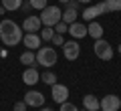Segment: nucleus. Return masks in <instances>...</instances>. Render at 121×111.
<instances>
[{
	"instance_id": "f257e3e1",
	"label": "nucleus",
	"mask_w": 121,
	"mask_h": 111,
	"mask_svg": "<svg viewBox=\"0 0 121 111\" xmlns=\"http://www.w3.org/2000/svg\"><path fill=\"white\" fill-rule=\"evenodd\" d=\"M22 36H24L22 26H18L16 22H12L10 18L0 20V40H2L6 47H16L18 43H22Z\"/></svg>"
},
{
	"instance_id": "f03ea898",
	"label": "nucleus",
	"mask_w": 121,
	"mask_h": 111,
	"mask_svg": "<svg viewBox=\"0 0 121 111\" xmlns=\"http://www.w3.org/2000/svg\"><path fill=\"white\" fill-rule=\"evenodd\" d=\"M40 22H43V26H52L55 28L56 22H60V18H63V12H60L59 6H44L43 10H40Z\"/></svg>"
},
{
	"instance_id": "7ed1b4c3",
	"label": "nucleus",
	"mask_w": 121,
	"mask_h": 111,
	"mask_svg": "<svg viewBox=\"0 0 121 111\" xmlns=\"http://www.w3.org/2000/svg\"><path fill=\"white\" fill-rule=\"evenodd\" d=\"M56 59L59 55H56L55 47H40L36 51V65H43L44 69H51L52 65H56Z\"/></svg>"
},
{
	"instance_id": "20e7f679",
	"label": "nucleus",
	"mask_w": 121,
	"mask_h": 111,
	"mask_svg": "<svg viewBox=\"0 0 121 111\" xmlns=\"http://www.w3.org/2000/svg\"><path fill=\"white\" fill-rule=\"evenodd\" d=\"M107 12H109L107 2H105V0H99L95 6H87V8L83 10V18H85L87 22H91V20H95L99 14H107Z\"/></svg>"
},
{
	"instance_id": "39448f33",
	"label": "nucleus",
	"mask_w": 121,
	"mask_h": 111,
	"mask_svg": "<svg viewBox=\"0 0 121 111\" xmlns=\"http://www.w3.org/2000/svg\"><path fill=\"white\" fill-rule=\"evenodd\" d=\"M93 51H95V55L99 57L101 61H111V59H113V47L109 44V40H105V39L95 40Z\"/></svg>"
},
{
	"instance_id": "423d86ee",
	"label": "nucleus",
	"mask_w": 121,
	"mask_h": 111,
	"mask_svg": "<svg viewBox=\"0 0 121 111\" xmlns=\"http://www.w3.org/2000/svg\"><path fill=\"white\" fill-rule=\"evenodd\" d=\"M63 55H65L67 61H77L79 55H81V47H79L77 40H65V44H63Z\"/></svg>"
},
{
	"instance_id": "0eeeda50",
	"label": "nucleus",
	"mask_w": 121,
	"mask_h": 111,
	"mask_svg": "<svg viewBox=\"0 0 121 111\" xmlns=\"http://www.w3.org/2000/svg\"><path fill=\"white\" fill-rule=\"evenodd\" d=\"M51 97L55 103H65L67 99H69V87L67 85H60V83H55V85L51 87Z\"/></svg>"
},
{
	"instance_id": "6e6552de",
	"label": "nucleus",
	"mask_w": 121,
	"mask_h": 111,
	"mask_svg": "<svg viewBox=\"0 0 121 111\" xmlns=\"http://www.w3.org/2000/svg\"><path fill=\"white\" fill-rule=\"evenodd\" d=\"M121 109V99L117 95H105L101 99V111H119Z\"/></svg>"
},
{
	"instance_id": "1a4fd4ad",
	"label": "nucleus",
	"mask_w": 121,
	"mask_h": 111,
	"mask_svg": "<svg viewBox=\"0 0 121 111\" xmlns=\"http://www.w3.org/2000/svg\"><path fill=\"white\" fill-rule=\"evenodd\" d=\"M22 101L28 107H43L44 105V95L40 93V91H26V95H24Z\"/></svg>"
},
{
	"instance_id": "9d476101",
	"label": "nucleus",
	"mask_w": 121,
	"mask_h": 111,
	"mask_svg": "<svg viewBox=\"0 0 121 111\" xmlns=\"http://www.w3.org/2000/svg\"><path fill=\"white\" fill-rule=\"evenodd\" d=\"M22 43H24V47L28 49V51H39L43 39H40V34H36V32H24Z\"/></svg>"
},
{
	"instance_id": "9b49d317",
	"label": "nucleus",
	"mask_w": 121,
	"mask_h": 111,
	"mask_svg": "<svg viewBox=\"0 0 121 111\" xmlns=\"http://www.w3.org/2000/svg\"><path fill=\"white\" fill-rule=\"evenodd\" d=\"M43 28V22H40V16H26L24 22H22V30L24 32H39Z\"/></svg>"
},
{
	"instance_id": "f8f14e48",
	"label": "nucleus",
	"mask_w": 121,
	"mask_h": 111,
	"mask_svg": "<svg viewBox=\"0 0 121 111\" xmlns=\"http://www.w3.org/2000/svg\"><path fill=\"white\" fill-rule=\"evenodd\" d=\"M39 81H40V73L36 71V67H26L24 73H22V83H26L28 87H32Z\"/></svg>"
},
{
	"instance_id": "ddd939ff",
	"label": "nucleus",
	"mask_w": 121,
	"mask_h": 111,
	"mask_svg": "<svg viewBox=\"0 0 121 111\" xmlns=\"http://www.w3.org/2000/svg\"><path fill=\"white\" fill-rule=\"evenodd\" d=\"M69 34L73 36L75 40L89 36V34H87V26L83 24V22H73V24H69Z\"/></svg>"
},
{
	"instance_id": "4468645a",
	"label": "nucleus",
	"mask_w": 121,
	"mask_h": 111,
	"mask_svg": "<svg viewBox=\"0 0 121 111\" xmlns=\"http://www.w3.org/2000/svg\"><path fill=\"white\" fill-rule=\"evenodd\" d=\"M87 34H89L91 39H95V40L103 39V26H101L97 20H91L89 26H87Z\"/></svg>"
},
{
	"instance_id": "2eb2a0df",
	"label": "nucleus",
	"mask_w": 121,
	"mask_h": 111,
	"mask_svg": "<svg viewBox=\"0 0 121 111\" xmlns=\"http://www.w3.org/2000/svg\"><path fill=\"white\" fill-rule=\"evenodd\" d=\"M83 107L87 111H97L101 109V99H97L95 95H85L83 97Z\"/></svg>"
},
{
	"instance_id": "dca6fc26",
	"label": "nucleus",
	"mask_w": 121,
	"mask_h": 111,
	"mask_svg": "<svg viewBox=\"0 0 121 111\" xmlns=\"http://www.w3.org/2000/svg\"><path fill=\"white\" fill-rule=\"evenodd\" d=\"M20 63L26 65V67H35V65H36V53H32V51H24V53L20 55Z\"/></svg>"
},
{
	"instance_id": "f3484780",
	"label": "nucleus",
	"mask_w": 121,
	"mask_h": 111,
	"mask_svg": "<svg viewBox=\"0 0 121 111\" xmlns=\"http://www.w3.org/2000/svg\"><path fill=\"white\" fill-rule=\"evenodd\" d=\"M63 22H67V24H73V22H77V8H71V6H67L65 12H63V18H60Z\"/></svg>"
},
{
	"instance_id": "a211bd4d",
	"label": "nucleus",
	"mask_w": 121,
	"mask_h": 111,
	"mask_svg": "<svg viewBox=\"0 0 121 111\" xmlns=\"http://www.w3.org/2000/svg\"><path fill=\"white\" fill-rule=\"evenodd\" d=\"M0 4L4 6L6 10H20V4H22V0H0Z\"/></svg>"
},
{
	"instance_id": "6ab92c4d",
	"label": "nucleus",
	"mask_w": 121,
	"mask_h": 111,
	"mask_svg": "<svg viewBox=\"0 0 121 111\" xmlns=\"http://www.w3.org/2000/svg\"><path fill=\"white\" fill-rule=\"evenodd\" d=\"M40 81H43L44 85H51V87H52V85L56 83V75H55L52 71H44L43 75H40Z\"/></svg>"
},
{
	"instance_id": "aec40b11",
	"label": "nucleus",
	"mask_w": 121,
	"mask_h": 111,
	"mask_svg": "<svg viewBox=\"0 0 121 111\" xmlns=\"http://www.w3.org/2000/svg\"><path fill=\"white\" fill-rule=\"evenodd\" d=\"M39 32H40V39H43L44 43L52 40V36H55V28H52V26H44V28L39 30Z\"/></svg>"
},
{
	"instance_id": "412c9836",
	"label": "nucleus",
	"mask_w": 121,
	"mask_h": 111,
	"mask_svg": "<svg viewBox=\"0 0 121 111\" xmlns=\"http://www.w3.org/2000/svg\"><path fill=\"white\" fill-rule=\"evenodd\" d=\"M105 2H107L109 12H119L121 10V0H105Z\"/></svg>"
},
{
	"instance_id": "4be33fe9",
	"label": "nucleus",
	"mask_w": 121,
	"mask_h": 111,
	"mask_svg": "<svg viewBox=\"0 0 121 111\" xmlns=\"http://www.w3.org/2000/svg\"><path fill=\"white\" fill-rule=\"evenodd\" d=\"M55 32H59V34H63V32H69V24H67V22H56L55 24Z\"/></svg>"
},
{
	"instance_id": "5701e85b",
	"label": "nucleus",
	"mask_w": 121,
	"mask_h": 111,
	"mask_svg": "<svg viewBox=\"0 0 121 111\" xmlns=\"http://www.w3.org/2000/svg\"><path fill=\"white\" fill-rule=\"evenodd\" d=\"M28 2H30V6L35 10H43L44 6H47V0H28Z\"/></svg>"
},
{
	"instance_id": "b1692460",
	"label": "nucleus",
	"mask_w": 121,
	"mask_h": 111,
	"mask_svg": "<svg viewBox=\"0 0 121 111\" xmlns=\"http://www.w3.org/2000/svg\"><path fill=\"white\" fill-rule=\"evenodd\" d=\"M55 47H63L65 44V39H63V34H59V32H55V36H52V40H51Z\"/></svg>"
},
{
	"instance_id": "393cba45",
	"label": "nucleus",
	"mask_w": 121,
	"mask_h": 111,
	"mask_svg": "<svg viewBox=\"0 0 121 111\" xmlns=\"http://www.w3.org/2000/svg\"><path fill=\"white\" fill-rule=\"evenodd\" d=\"M60 111H79V109H77V105L65 101V103H60Z\"/></svg>"
},
{
	"instance_id": "a878e982",
	"label": "nucleus",
	"mask_w": 121,
	"mask_h": 111,
	"mask_svg": "<svg viewBox=\"0 0 121 111\" xmlns=\"http://www.w3.org/2000/svg\"><path fill=\"white\" fill-rule=\"evenodd\" d=\"M26 107H28V105H26L24 101H18L16 105H14V109H12V111H26Z\"/></svg>"
},
{
	"instance_id": "bb28decb",
	"label": "nucleus",
	"mask_w": 121,
	"mask_h": 111,
	"mask_svg": "<svg viewBox=\"0 0 121 111\" xmlns=\"http://www.w3.org/2000/svg\"><path fill=\"white\" fill-rule=\"evenodd\" d=\"M20 10H24V12H30V10H32V6H30V2H28V0H22Z\"/></svg>"
},
{
	"instance_id": "cd10ccee",
	"label": "nucleus",
	"mask_w": 121,
	"mask_h": 111,
	"mask_svg": "<svg viewBox=\"0 0 121 111\" xmlns=\"http://www.w3.org/2000/svg\"><path fill=\"white\" fill-rule=\"evenodd\" d=\"M40 111H55V109H51V107H40Z\"/></svg>"
},
{
	"instance_id": "c85d7f7f",
	"label": "nucleus",
	"mask_w": 121,
	"mask_h": 111,
	"mask_svg": "<svg viewBox=\"0 0 121 111\" xmlns=\"http://www.w3.org/2000/svg\"><path fill=\"white\" fill-rule=\"evenodd\" d=\"M77 2H81V4H89L91 0H77Z\"/></svg>"
},
{
	"instance_id": "c756f323",
	"label": "nucleus",
	"mask_w": 121,
	"mask_h": 111,
	"mask_svg": "<svg viewBox=\"0 0 121 111\" xmlns=\"http://www.w3.org/2000/svg\"><path fill=\"white\" fill-rule=\"evenodd\" d=\"M59 2H60V4H69L71 0H59Z\"/></svg>"
},
{
	"instance_id": "7c9ffc66",
	"label": "nucleus",
	"mask_w": 121,
	"mask_h": 111,
	"mask_svg": "<svg viewBox=\"0 0 121 111\" xmlns=\"http://www.w3.org/2000/svg\"><path fill=\"white\" fill-rule=\"evenodd\" d=\"M117 53H119V55H121V44H119V47H117Z\"/></svg>"
},
{
	"instance_id": "2f4dec72",
	"label": "nucleus",
	"mask_w": 121,
	"mask_h": 111,
	"mask_svg": "<svg viewBox=\"0 0 121 111\" xmlns=\"http://www.w3.org/2000/svg\"><path fill=\"white\" fill-rule=\"evenodd\" d=\"M81 111H87V109H85V107H83V109H81Z\"/></svg>"
},
{
	"instance_id": "473e14b6",
	"label": "nucleus",
	"mask_w": 121,
	"mask_h": 111,
	"mask_svg": "<svg viewBox=\"0 0 121 111\" xmlns=\"http://www.w3.org/2000/svg\"><path fill=\"white\" fill-rule=\"evenodd\" d=\"M97 111H101V109H97Z\"/></svg>"
}]
</instances>
